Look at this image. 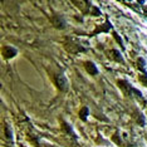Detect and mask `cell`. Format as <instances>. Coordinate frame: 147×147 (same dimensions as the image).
<instances>
[{
  "mask_svg": "<svg viewBox=\"0 0 147 147\" xmlns=\"http://www.w3.org/2000/svg\"><path fill=\"white\" fill-rule=\"evenodd\" d=\"M57 86H58V88L61 89V91H67V89H68V82H67L65 77L63 74L57 77Z\"/></svg>",
  "mask_w": 147,
  "mask_h": 147,
  "instance_id": "6da1fadb",
  "label": "cell"
},
{
  "mask_svg": "<svg viewBox=\"0 0 147 147\" xmlns=\"http://www.w3.org/2000/svg\"><path fill=\"white\" fill-rule=\"evenodd\" d=\"M86 67H87V71H88V73H91V74H97V72H98V69L96 68V65L93 64L92 62H88L86 63Z\"/></svg>",
  "mask_w": 147,
  "mask_h": 147,
  "instance_id": "7a4b0ae2",
  "label": "cell"
},
{
  "mask_svg": "<svg viewBox=\"0 0 147 147\" xmlns=\"http://www.w3.org/2000/svg\"><path fill=\"white\" fill-rule=\"evenodd\" d=\"M15 53H16V51H14V49H11L10 47H6V48L4 49V54H5L6 58H11V57L14 55Z\"/></svg>",
  "mask_w": 147,
  "mask_h": 147,
  "instance_id": "3957f363",
  "label": "cell"
},
{
  "mask_svg": "<svg viewBox=\"0 0 147 147\" xmlns=\"http://www.w3.org/2000/svg\"><path fill=\"white\" fill-rule=\"evenodd\" d=\"M88 115V108H83L81 111V118L82 119H86V116Z\"/></svg>",
  "mask_w": 147,
  "mask_h": 147,
  "instance_id": "277c9868",
  "label": "cell"
}]
</instances>
